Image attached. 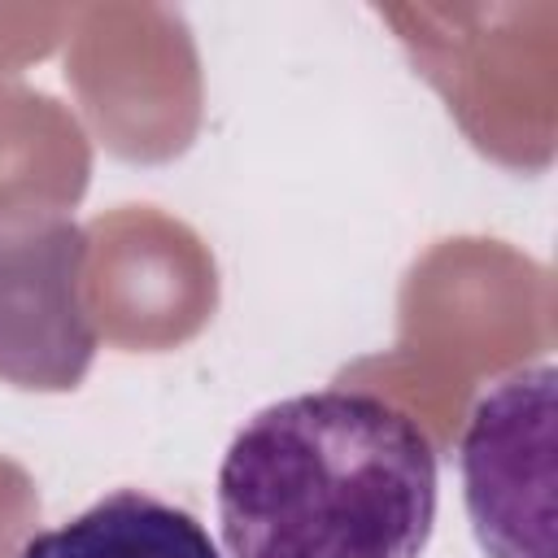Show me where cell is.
I'll return each instance as SVG.
<instances>
[{
	"label": "cell",
	"instance_id": "1",
	"mask_svg": "<svg viewBox=\"0 0 558 558\" xmlns=\"http://www.w3.org/2000/svg\"><path fill=\"white\" fill-rule=\"evenodd\" d=\"M436 501L440 462L423 423L357 388L257 410L218 466L231 558H418Z\"/></svg>",
	"mask_w": 558,
	"mask_h": 558
},
{
	"label": "cell",
	"instance_id": "2",
	"mask_svg": "<svg viewBox=\"0 0 558 558\" xmlns=\"http://www.w3.org/2000/svg\"><path fill=\"white\" fill-rule=\"evenodd\" d=\"M554 366L497 379L462 432V497L488 558H554Z\"/></svg>",
	"mask_w": 558,
	"mask_h": 558
},
{
	"label": "cell",
	"instance_id": "3",
	"mask_svg": "<svg viewBox=\"0 0 558 558\" xmlns=\"http://www.w3.org/2000/svg\"><path fill=\"white\" fill-rule=\"evenodd\" d=\"M17 558H222L205 523L153 493L118 488L83 514L35 532Z\"/></svg>",
	"mask_w": 558,
	"mask_h": 558
}]
</instances>
